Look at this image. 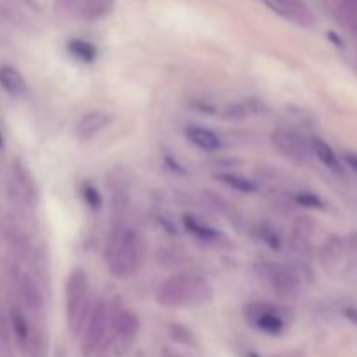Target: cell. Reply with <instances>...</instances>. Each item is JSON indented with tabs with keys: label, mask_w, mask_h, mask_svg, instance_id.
<instances>
[{
	"label": "cell",
	"mask_w": 357,
	"mask_h": 357,
	"mask_svg": "<svg viewBox=\"0 0 357 357\" xmlns=\"http://www.w3.org/2000/svg\"><path fill=\"white\" fill-rule=\"evenodd\" d=\"M213 298V286L201 275L176 274L160 282L157 288L155 300L160 307L176 309V307L201 305Z\"/></svg>",
	"instance_id": "1"
},
{
	"label": "cell",
	"mask_w": 357,
	"mask_h": 357,
	"mask_svg": "<svg viewBox=\"0 0 357 357\" xmlns=\"http://www.w3.org/2000/svg\"><path fill=\"white\" fill-rule=\"evenodd\" d=\"M143 260V243L138 232L121 229L110 236L105 250L107 267L115 278L124 279L135 274Z\"/></svg>",
	"instance_id": "2"
},
{
	"label": "cell",
	"mask_w": 357,
	"mask_h": 357,
	"mask_svg": "<svg viewBox=\"0 0 357 357\" xmlns=\"http://www.w3.org/2000/svg\"><path fill=\"white\" fill-rule=\"evenodd\" d=\"M89 305V281L82 268H73L65 282V312L68 330L73 335L82 330Z\"/></svg>",
	"instance_id": "3"
},
{
	"label": "cell",
	"mask_w": 357,
	"mask_h": 357,
	"mask_svg": "<svg viewBox=\"0 0 357 357\" xmlns=\"http://www.w3.org/2000/svg\"><path fill=\"white\" fill-rule=\"evenodd\" d=\"M248 323L258 331L271 337H279L284 333L286 321L281 310L268 302H250L243 309Z\"/></svg>",
	"instance_id": "4"
},
{
	"label": "cell",
	"mask_w": 357,
	"mask_h": 357,
	"mask_svg": "<svg viewBox=\"0 0 357 357\" xmlns=\"http://www.w3.org/2000/svg\"><path fill=\"white\" fill-rule=\"evenodd\" d=\"M108 319H110L108 303L103 298H98L93 309L87 312L86 323H84L82 351L86 356H93L103 345L105 337H107Z\"/></svg>",
	"instance_id": "5"
},
{
	"label": "cell",
	"mask_w": 357,
	"mask_h": 357,
	"mask_svg": "<svg viewBox=\"0 0 357 357\" xmlns=\"http://www.w3.org/2000/svg\"><path fill=\"white\" fill-rule=\"evenodd\" d=\"M272 143L282 155L296 162H305L310 157V143H307L298 132L279 128L272 132Z\"/></svg>",
	"instance_id": "6"
},
{
	"label": "cell",
	"mask_w": 357,
	"mask_h": 357,
	"mask_svg": "<svg viewBox=\"0 0 357 357\" xmlns=\"http://www.w3.org/2000/svg\"><path fill=\"white\" fill-rule=\"evenodd\" d=\"M267 275L271 279L272 288L284 298H291L300 291V278L291 268L282 267V265H271Z\"/></svg>",
	"instance_id": "7"
},
{
	"label": "cell",
	"mask_w": 357,
	"mask_h": 357,
	"mask_svg": "<svg viewBox=\"0 0 357 357\" xmlns=\"http://www.w3.org/2000/svg\"><path fill=\"white\" fill-rule=\"evenodd\" d=\"M345 257H347V246H345V241L340 236L328 237L326 243L323 244L319 251L321 265L330 274H337L344 267Z\"/></svg>",
	"instance_id": "8"
},
{
	"label": "cell",
	"mask_w": 357,
	"mask_h": 357,
	"mask_svg": "<svg viewBox=\"0 0 357 357\" xmlns=\"http://www.w3.org/2000/svg\"><path fill=\"white\" fill-rule=\"evenodd\" d=\"M274 3L282 16L298 26L310 28L316 24V14L305 0H274Z\"/></svg>",
	"instance_id": "9"
},
{
	"label": "cell",
	"mask_w": 357,
	"mask_h": 357,
	"mask_svg": "<svg viewBox=\"0 0 357 357\" xmlns=\"http://www.w3.org/2000/svg\"><path fill=\"white\" fill-rule=\"evenodd\" d=\"M114 117L105 110H89L79 119L75 126V135L80 139H91L100 135L105 128L112 124Z\"/></svg>",
	"instance_id": "10"
},
{
	"label": "cell",
	"mask_w": 357,
	"mask_h": 357,
	"mask_svg": "<svg viewBox=\"0 0 357 357\" xmlns=\"http://www.w3.org/2000/svg\"><path fill=\"white\" fill-rule=\"evenodd\" d=\"M316 234V222L309 216L296 220L291 232V248L300 255H309L312 250V236Z\"/></svg>",
	"instance_id": "11"
},
{
	"label": "cell",
	"mask_w": 357,
	"mask_h": 357,
	"mask_svg": "<svg viewBox=\"0 0 357 357\" xmlns=\"http://www.w3.org/2000/svg\"><path fill=\"white\" fill-rule=\"evenodd\" d=\"M112 328L121 338H135L139 331V317L132 310L121 309L112 316Z\"/></svg>",
	"instance_id": "12"
},
{
	"label": "cell",
	"mask_w": 357,
	"mask_h": 357,
	"mask_svg": "<svg viewBox=\"0 0 357 357\" xmlns=\"http://www.w3.org/2000/svg\"><path fill=\"white\" fill-rule=\"evenodd\" d=\"M188 142L194 143L197 149H201L202 152H216L222 146V142H220L218 135L215 131L208 128H201V126H190L185 131Z\"/></svg>",
	"instance_id": "13"
},
{
	"label": "cell",
	"mask_w": 357,
	"mask_h": 357,
	"mask_svg": "<svg viewBox=\"0 0 357 357\" xmlns=\"http://www.w3.org/2000/svg\"><path fill=\"white\" fill-rule=\"evenodd\" d=\"M0 87L14 98H21L23 94H26V80L21 75L20 70L10 65L0 66Z\"/></svg>",
	"instance_id": "14"
},
{
	"label": "cell",
	"mask_w": 357,
	"mask_h": 357,
	"mask_svg": "<svg viewBox=\"0 0 357 357\" xmlns=\"http://www.w3.org/2000/svg\"><path fill=\"white\" fill-rule=\"evenodd\" d=\"M17 289H20V295L23 298V302L30 309H42L44 307V295H42L40 286L35 282V279L30 274L20 275V279H17Z\"/></svg>",
	"instance_id": "15"
},
{
	"label": "cell",
	"mask_w": 357,
	"mask_h": 357,
	"mask_svg": "<svg viewBox=\"0 0 357 357\" xmlns=\"http://www.w3.org/2000/svg\"><path fill=\"white\" fill-rule=\"evenodd\" d=\"M13 176L14 180H16L17 187H20L21 192H23L24 197H26L30 202H33L35 197H37V185H35V180L30 174V171H28L26 164H23L21 160H14Z\"/></svg>",
	"instance_id": "16"
},
{
	"label": "cell",
	"mask_w": 357,
	"mask_h": 357,
	"mask_svg": "<svg viewBox=\"0 0 357 357\" xmlns=\"http://www.w3.org/2000/svg\"><path fill=\"white\" fill-rule=\"evenodd\" d=\"M310 150L314 152V155L328 167V169L335 171V173H342V164L338 155L335 153V150L331 149V145H328L324 139L321 138H312L310 139Z\"/></svg>",
	"instance_id": "17"
},
{
	"label": "cell",
	"mask_w": 357,
	"mask_h": 357,
	"mask_svg": "<svg viewBox=\"0 0 357 357\" xmlns=\"http://www.w3.org/2000/svg\"><path fill=\"white\" fill-rule=\"evenodd\" d=\"M9 321L14 337H16V342L20 344V347L23 349V351H26L31 338V328L30 324H28L26 316H24L20 309H13L9 314Z\"/></svg>",
	"instance_id": "18"
},
{
	"label": "cell",
	"mask_w": 357,
	"mask_h": 357,
	"mask_svg": "<svg viewBox=\"0 0 357 357\" xmlns=\"http://www.w3.org/2000/svg\"><path fill=\"white\" fill-rule=\"evenodd\" d=\"M183 223L192 236H195L197 239H201V241H206V243H213V241H216L220 236H222V234L216 232L215 229L208 227L206 223L199 222L197 218H194V216H190V215L183 216Z\"/></svg>",
	"instance_id": "19"
},
{
	"label": "cell",
	"mask_w": 357,
	"mask_h": 357,
	"mask_svg": "<svg viewBox=\"0 0 357 357\" xmlns=\"http://www.w3.org/2000/svg\"><path fill=\"white\" fill-rule=\"evenodd\" d=\"M218 180L222 183L229 185L230 188L237 192H243V194H255L258 190L257 183L253 180H250L248 176H243V174H236V173H223L218 174Z\"/></svg>",
	"instance_id": "20"
},
{
	"label": "cell",
	"mask_w": 357,
	"mask_h": 357,
	"mask_svg": "<svg viewBox=\"0 0 357 357\" xmlns=\"http://www.w3.org/2000/svg\"><path fill=\"white\" fill-rule=\"evenodd\" d=\"M68 51L73 58L80 59L84 63H91L96 59L98 51L91 42L82 40V38H73L72 42L68 44Z\"/></svg>",
	"instance_id": "21"
},
{
	"label": "cell",
	"mask_w": 357,
	"mask_h": 357,
	"mask_svg": "<svg viewBox=\"0 0 357 357\" xmlns=\"http://www.w3.org/2000/svg\"><path fill=\"white\" fill-rule=\"evenodd\" d=\"M114 7H115V0H87L84 20L86 21L101 20V17L108 16V14L114 10Z\"/></svg>",
	"instance_id": "22"
},
{
	"label": "cell",
	"mask_w": 357,
	"mask_h": 357,
	"mask_svg": "<svg viewBox=\"0 0 357 357\" xmlns=\"http://www.w3.org/2000/svg\"><path fill=\"white\" fill-rule=\"evenodd\" d=\"M54 6L56 10L59 14H63V16L84 20L87 0H54Z\"/></svg>",
	"instance_id": "23"
},
{
	"label": "cell",
	"mask_w": 357,
	"mask_h": 357,
	"mask_svg": "<svg viewBox=\"0 0 357 357\" xmlns=\"http://www.w3.org/2000/svg\"><path fill=\"white\" fill-rule=\"evenodd\" d=\"M26 351L30 352V357H47V337L44 335V331L31 330V338Z\"/></svg>",
	"instance_id": "24"
},
{
	"label": "cell",
	"mask_w": 357,
	"mask_h": 357,
	"mask_svg": "<svg viewBox=\"0 0 357 357\" xmlns=\"http://www.w3.org/2000/svg\"><path fill=\"white\" fill-rule=\"evenodd\" d=\"M169 335L174 342H178V344H194V335H192V331L187 330L185 326H181V324H169Z\"/></svg>",
	"instance_id": "25"
},
{
	"label": "cell",
	"mask_w": 357,
	"mask_h": 357,
	"mask_svg": "<svg viewBox=\"0 0 357 357\" xmlns=\"http://www.w3.org/2000/svg\"><path fill=\"white\" fill-rule=\"evenodd\" d=\"M82 197L91 209H96L98 211V209L103 206V199H101L100 192H98L93 185H89V183L82 185Z\"/></svg>",
	"instance_id": "26"
},
{
	"label": "cell",
	"mask_w": 357,
	"mask_h": 357,
	"mask_svg": "<svg viewBox=\"0 0 357 357\" xmlns=\"http://www.w3.org/2000/svg\"><path fill=\"white\" fill-rule=\"evenodd\" d=\"M296 202L302 204L303 208H312V209H324V201L317 194H312V192H300L296 194Z\"/></svg>",
	"instance_id": "27"
},
{
	"label": "cell",
	"mask_w": 357,
	"mask_h": 357,
	"mask_svg": "<svg viewBox=\"0 0 357 357\" xmlns=\"http://www.w3.org/2000/svg\"><path fill=\"white\" fill-rule=\"evenodd\" d=\"M260 237L272 248V250L278 251L279 248H281V239H279L278 232H275L274 229H271V227H261Z\"/></svg>",
	"instance_id": "28"
},
{
	"label": "cell",
	"mask_w": 357,
	"mask_h": 357,
	"mask_svg": "<svg viewBox=\"0 0 357 357\" xmlns=\"http://www.w3.org/2000/svg\"><path fill=\"white\" fill-rule=\"evenodd\" d=\"M7 347H9V335H7L6 321L0 314V351H7Z\"/></svg>",
	"instance_id": "29"
},
{
	"label": "cell",
	"mask_w": 357,
	"mask_h": 357,
	"mask_svg": "<svg viewBox=\"0 0 357 357\" xmlns=\"http://www.w3.org/2000/svg\"><path fill=\"white\" fill-rule=\"evenodd\" d=\"M344 160H345V164H347V166L354 171V173H357V153L347 152L344 155Z\"/></svg>",
	"instance_id": "30"
},
{
	"label": "cell",
	"mask_w": 357,
	"mask_h": 357,
	"mask_svg": "<svg viewBox=\"0 0 357 357\" xmlns=\"http://www.w3.org/2000/svg\"><path fill=\"white\" fill-rule=\"evenodd\" d=\"M344 316L347 317V319L351 321V323H354L356 326H357V309H356V307H349V309H345L344 310Z\"/></svg>",
	"instance_id": "31"
},
{
	"label": "cell",
	"mask_w": 357,
	"mask_h": 357,
	"mask_svg": "<svg viewBox=\"0 0 357 357\" xmlns=\"http://www.w3.org/2000/svg\"><path fill=\"white\" fill-rule=\"evenodd\" d=\"M274 357H307V356H303L302 352H296V351H288V352H281V354H275Z\"/></svg>",
	"instance_id": "32"
},
{
	"label": "cell",
	"mask_w": 357,
	"mask_h": 357,
	"mask_svg": "<svg viewBox=\"0 0 357 357\" xmlns=\"http://www.w3.org/2000/svg\"><path fill=\"white\" fill-rule=\"evenodd\" d=\"M164 357H187V356H181V354H178V352H173V351H164Z\"/></svg>",
	"instance_id": "33"
},
{
	"label": "cell",
	"mask_w": 357,
	"mask_h": 357,
	"mask_svg": "<svg viewBox=\"0 0 357 357\" xmlns=\"http://www.w3.org/2000/svg\"><path fill=\"white\" fill-rule=\"evenodd\" d=\"M6 17V10H3V6L0 3V20H3Z\"/></svg>",
	"instance_id": "34"
},
{
	"label": "cell",
	"mask_w": 357,
	"mask_h": 357,
	"mask_svg": "<svg viewBox=\"0 0 357 357\" xmlns=\"http://www.w3.org/2000/svg\"><path fill=\"white\" fill-rule=\"evenodd\" d=\"M54 357H66V356H65V352L61 351V349H58V352H56Z\"/></svg>",
	"instance_id": "35"
},
{
	"label": "cell",
	"mask_w": 357,
	"mask_h": 357,
	"mask_svg": "<svg viewBox=\"0 0 357 357\" xmlns=\"http://www.w3.org/2000/svg\"><path fill=\"white\" fill-rule=\"evenodd\" d=\"M3 149V136H2V131H0V150Z\"/></svg>",
	"instance_id": "36"
},
{
	"label": "cell",
	"mask_w": 357,
	"mask_h": 357,
	"mask_svg": "<svg viewBox=\"0 0 357 357\" xmlns=\"http://www.w3.org/2000/svg\"><path fill=\"white\" fill-rule=\"evenodd\" d=\"M246 357H260V356H258V354H257V352H248V354H246Z\"/></svg>",
	"instance_id": "37"
},
{
	"label": "cell",
	"mask_w": 357,
	"mask_h": 357,
	"mask_svg": "<svg viewBox=\"0 0 357 357\" xmlns=\"http://www.w3.org/2000/svg\"><path fill=\"white\" fill-rule=\"evenodd\" d=\"M330 2H333L335 6H337V3H340V2H344V0H330Z\"/></svg>",
	"instance_id": "38"
}]
</instances>
